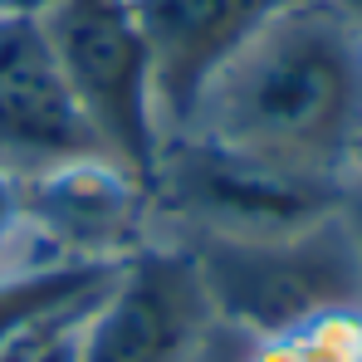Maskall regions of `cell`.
Returning <instances> with one entry per match:
<instances>
[{
	"label": "cell",
	"mask_w": 362,
	"mask_h": 362,
	"mask_svg": "<svg viewBox=\"0 0 362 362\" xmlns=\"http://www.w3.org/2000/svg\"><path fill=\"white\" fill-rule=\"evenodd\" d=\"M177 137L274 177L343 191L362 147L358 30L333 0L289 5L206 78Z\"/></svg>",
	"instance_id": "obj_1"
},
{
	"label": "cell",
	"mask_w": 362,
	"mask_h": 362,
	"mask_svg": "<svg viewBox=\"0 0 362 362\" xmlns=\"http://www.w3.org/2000/svg\"><path fill=\"white\" fill-rule=\"evenodd\" d=\"M186 245L216 323L235 343L294 333L362 303V259L343 201L284 230H162Z\"/></svg>",
	"instance_id": "obj_2"
},
{
	"label": "cell",
	"mask_w": 362,
	"mask_h": 362,
	"mask_svg": "<svg viewBox=\"0 0 362 362\" xmlns=\"http://www.w3.org/2000/svg\"><path fill=\"white\" fill-rule=\"evenodd\" d=\"M40 30L98 152L152 191L167 137L157 113L152 49L132 0H59Z\"/></svg>",
	"instance_id": "obj_3"
},
{
	"label": "cell",
	"mask_w": 362,
	"mask_h": 362,
	"mask_svg": "<svg viewBox=\"0 0 362 362\" xmlns=\"http://www.w3.org/2000/svg\"><path fill=\"white\" fill-rule=\"evenodd\" d=\"M216 333L201 274L172 235L127 250L118 274L88 308L74 362H211Z\"/></svg>",
	"instance_id": "obj_4"
},
{
	"label": "cell",
	"mask_w": 362,
	"mask_h": 362,
	"mask_svg": "<svg viewBox=\"0 0 362 362\" xmlns=\"http://www.w3.org/2000/svg\"><path fill=\"white\" fill-rule=\"evenodd\" d=\"M78 157L103 152L69 98L40 20H0V167L30 181Z\"/></svg>",
	"instance_id": "obj_5"
},
{
	"label": "cell",
	"mask_w": 362,
	"mask_h": 362,
	"mask_svg": "<svg viewBox=\"0 0 362 362\" xmlns=\"http://www.w3.org/2000/svg\"><path fill=\"white\" fill-rule=\"evenodd\" d=\"M289 5L299 0H132L152 49V83L167 142L186 127V113L206 78Z\"/></svg>",
	"instance_id": "obj_6"
},
{
	"label": "cell",
	"mask_w": 362,
	"mask_h": 362,
	"mask_svg": "<svg viewBox=\"0 0 362 362\" xmlns=\"http://www.w3.org/2000/svg\"><path fill=\"white\" fill-rule=\"evenodd\" d=\"M113 274L118 259H20L0 269V348L54 313L98 299Z\"/></svg>",
	"instance_id": "obj_7"
},
{
	"label": "cell",
	"mask_w": 362,
	"mask_h": 362,
	"mask_svg": "<svg viewBox=\"0 0 362 362\" xmlns=\"http://www.w3.org/2000/svg\"><path fill=\"white\" fill-rule=\"evenodd\" d=\"M245 362H362V308L323 313L294 333L240 343Z\"/></svg>",
	"instance_id": "obj_8"
},
{
	"label": "cell",
	"mask_w": 362,
	"mask_h": 362,
	"mask_svg": "<svg viewBox=\"0 0 362 362\" xmlns=\"http://www.w3.org/2000/svg\"><path fill=\"white\" fill-rule=\"evenodd\" d=\"M20 235H30V201H25V177L0 167V255L15 250Z\"/></svg>",
	"instance_id": "obj_9"
},
{
	"label": "cell",
	"mask_w": 362,
	"mask_h": 362,
	"mask_svg": "<svg viewBox=\"0 0 362 362\" xmlns=\"http://www.w3.org/2000/svg\"><path fill=\"white\" fill-rule=\"evenodd\" d=\"M59 0H0V20H45Z\"/></svg>",
	"instance_id": "obj_10"
},
{
	"label": "cell",
	"mask_w": 362,
	"mask_h": 362,
	"mask_svg": "<svg viewBox=\"0 0 362 362\" xmlns=\"http://www.w3.org/2000/svg\"><path fill=\"white\" fill-rule=\"evenodd\" d=\"M343 216L353 226V240H358V259H362V181H348L343 186ZM362 308V303H358Z\"/></svg>",
	"instance_id": "obj_11"
},
{
	"label": "cell",
	"mask_w": 362,
	"mask_h": 362,
	"mask_svg": "<svg viewBox=\"0 0 362 362\" xmlns=\"http://www.w3.org/2000/svg\"><path fill=\"white\" fill-rule=\"evenodd\" d=\"M333 5H338V15L358 30V40H362V0H333Z\"/></svg>",
	"instance_id": "obj_12"
},
{
	"label": "cell",
	"mask_w": 362,
	"mask_h": 362,
	"mask_svg": "<svg viewBox=\"0 0 362 362\" xmlns=\"http://www.w3.org/2000/svg\"><path fill=\"white\" fill-rule=\"evenodd\" d=\"M353 181H362V147H358V167H353Z\"/></svg>",
	"instance_id": "obj_13"
}]
</instances>
